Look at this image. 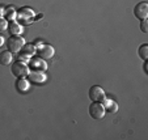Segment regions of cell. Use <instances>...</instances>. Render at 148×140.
Segmentation results:
<instances>
[{
	"instance_id": "cell-1",
	"label": "cell",
	"mask_w": 148,
	"mask_h": 140,
	"mask_svg": "<svg viewBox=\"0 0 148 140\" xmlns=\"http://www.w3.org/2000/svg\"><path fill=\"white\" fill-rule=\"evenodd\" d=\"M25 45V39L20 36H11L9 39L7 41V47H8V51L13 53H20L21 48Z\"/></svg>"
},
{
	"instance_id": "cell-2",
	"label": "cell",
	"mask_w": 148,
	"mask_h": 140,
	"mask_svg": "<svg viewBox=\"0 0 148 140\" xmlns=\"http://www.w3.org/2000/svg\"><path fill=\"white\" fill-rule=\"evenodd\" d=\"M11 72H12V75L16 76L17 79L18 77H25V76H28V73H29V67L24 62L18 60V62L12 63Z\"/></svg>"
},
{
	"instance_id": "cell-3",
	"label": "cell",
	"mask_w": 148,
	"mask_h": 140,
	"mask_svg": "<svg viewBox=\"0 0 148 140\" xmlns=\"http://www.w3.org/2000/svg\"><path fill=\"white\" fill-rule=\"evenodd\" d=\"M36 47H37L36 54L41 59H50V58H53L54 54H55L54 47L50 45H41V43H38Z\"/></svg>"
},
{
	"instance_id": "cell-4",
	"label": "cell",
	"mask_w": 148,
	"mask_h": 140,
	"mask_svg": "<svg viewBox=\"0 0 148 140\" xmlns=\"http://www.w3.org/2000/svg\"><path fill=\"white\" fill-rule=\"evenodd\" d=\"M89 115L93 119H102L105 115V107L102 102H92L89 106Z\"/></svg>"
},
{
	"instance_id": "cell-5",
	"label": "cell",
	"mask_w": 148,
	"mask_h": 140,
	"mask_svg": "<svg viewBox=\"0 0 148 140\" xmlns=\"http://www.w3.org/2000/svg\"><path fill=\"white\" fill-rule=\"evenodd\" d=\"M89 98L93 102H102L106 98V96H105V92H103V89L101 87L93 85L89 89Z\"/></svg>"
},
{
	"instance_id": "cell-6",
	"label": "cell",
	"mask_w": 148,
	"mask_h": 140,
	"mask_svg": "<svg viewBox=\"0 0 148 140\" xmlns=\"http://www.w3.org/2000/svg\"><path fill=\"white\" fill-rule=\"evenodd\" d=\"M28 80L33 84H42L46 81V75L43 71H29L28 73Z\"/></svg>"
},
{
	"instance_id": "cell-7",
	"label": "cell",
	"mask_w": 148,
	"mask_h": 140,
	"mask_svg": "<svg viewBox=\"0 0 148 140\" xmlns=\"http://www.w3.org/2000/svg\"><path fill=\"white\" fill-rule=\"evenodd\" d=\"M134 14L136 18L139 20H144L148 17V4L145 1H142V3H138L134 8Z\"/></svg>"
},
{
	"instance_id": "cell-8",
	"label": "cell",
	"mask_w": 148,
	"mask_h": 140,
	"mask_svg": "<svg viewBox=\"0 0 148 140\" xmlns=\"http://www.w3.org/2000/svg\"><path fill=\"white\" fill-rule=\"evenodd\" d=\"M29 63H30L32 70H34V71H43V72H45V71L47 70V64L45 63V59L33 58Z\"/></svg>"
},
{
	"instance_id": "cell-9",
	"label": "cell",
	"mask_w": 148,
	"mask_h": 140,
	"mask_svg": "<svg viewBox=\"0 0 148 140\" xmlns=\"http://www.w3.org/2000/svg\"><path fill=\"white\" fill-rule=\"evenodd\" d=\"M21 51H23V55L20 56V60H25L26 58H30L33 54H36L37 51V47L34 45H24V47L21 48Z\"/></svg>"
},
{
	"instance_id": "cell-10",
	"label": "cell",
	"mask_w": 148,
	"mask_h": 140,
	"mask_svg": "<svg viewBox=\"0 0 148 140\" xmlns=\"http://www.w3.org/2000/svg\"><path fill=\"white\" fill-rule=\"evenodd\" d=\"M8 29H9V33L12 34V36H20V34L24 31L23 26L20 25L18 23H16V21H9L8 24Z\"/></svg>"
},
{
	"instance_id": "cell-11",
	"label": "cell",
	"mask_w": 148,
	"mask_h": 140,
	"mask_svg": "<svg viewBox=\"0 0 148 140\" xmlns=\"http://www.w3.org/2000/svg\"><path fill=\"white\" fill-rule=\"evenodd\" d=\"M102 105L103 107H105V111L108 113H117L118 111V104L115 101H113V100H103L102 101Z\"/></svg>"
},
{
	"instance_id": "cell-12",
	"label": "cell",
	"mask_w": 148,
	"mask_h": 140,
	"mask_svg": "<svg viewBox=\"0 0 148 140\" xmlns=\"http://www.w3.org/2000/svg\"><path fill=\"white\" fill-rule=\"evenodd\" d=\"M16 89L20 93H24L29 89V80H26L25 77H18L16 81Z\"/></svg>"
},
{
	"instance_id": "cell-13",
	"label": "cell",
	"mask_w": 148,
	"mask_h": 140,
	"mask_svg": "<svg viewBox=\"0 0 148 140\" xmlns=\"http://www.w3.org/2000/svg\"><path fill=\"white\" fill-rule=\"evenodd\" d=\"M12 63V53L11 51H1L0 53V64L9 66Z\"/></svg>"
},
{
	"instance_id": "cell-14",
	"label": "cell",
	"mask_w": 148,
	"mask_h": 140,
	"mask_svg": "<svg viewBox=\"0 0 148 140\" xmlns=\"http://www.w3.org/2000/svg\"><path fill=\"white\" fill-rule=\"evenodd\" d=\"M138 54H139V56L143 59V60H147L148 59V45L147 43H143L142 46L139 47V50H138Z\"/></svg>"
},
{
	"instance_id": "cell-15",
	"label": "cell",
	"mask_w": 148,
	"mask_h": 140,
	"mask_svg": "<svg viewBox=\"0 0 148 140\" xmlns=\"http://www.w3.org/2000/svg\"><path fill=\"white\" fill-rule=\"evenodd\" d=\"M33 14H34V12L32 11V9L24 8V9H21V12L18 13V17H21V18H25V20H32Z\"/></svg>"
},
{
	"instance_id": "cell-16",
	"label": "cell",
	"mask_w": 148,
	"mask_h": 140,
	"mask_svg": "<svg viewBox=\"0 0 148 140\" xmlns=\"http://www.w3.org/2000/svg\"><path fill=\"white\" fill-rule=\"evenodd\" d=\"M16 16H17V13H16V11H14L13 7H9V8L5 9V20H8V21H13Z\"/></svg>"
},
{
	"instance_id": "cell-17",
	"label": "cell",
	"mask_w": 148,
	"mask_h": 140,
	"mask_svg": "<svg viewBox=\"0 0 148 140\" xmlns=\"http://www.w3.org/2000/svg\"><path fill=\"white\" fill-rule=\"evenodd\" d=\"M8 28V21L3 16H0V31H4Z\"/></svg>"
},
{
	"instance_id": "cell-18",
	"label": "cell",
	"mask_w": 148,
	"mask_h": 140,
	"mask_svg": "<svg viewBox=\"0 0 148 140\" xmlns=\"http://www.w3.org/2000/svg\"><path fill=\"white\" fill-rule=\"evenodd\" d=\"M140 30H142L143 33H147L148 31V21H147V18L142 20V23H140Z\"/></svg>"
},
{
	"instance_id": "cell-19",
	"label": "cell",
	"mask_w": 148,
	"mask_h": 140,
	"mask_svg": "<svg viewBox=\"0 0 148 140\" xmlns=\"http://www.w3.org/2000/svg\"><path fill=\"white\" fill-rule=\"evenodd\" d=\"M4 43H5V38L3 37V34L0 33V47H1V46H3Z\"/></svg>"
},
{
	"instance_id": "cell-20",
	"label": "cell",
	"mask_w": 148,
	"mask_h": 140,
	"mask_svg": "<svg viewBox=\"0 0 148 140\" xmlns=\"http://www.w3.org/2000/svg\"><path fill=\"white\" fill-rule=\"evenodd\" d=\"M144 72L148 73V71H147V63H144Z\"/></svg>"
}]
</instances>
